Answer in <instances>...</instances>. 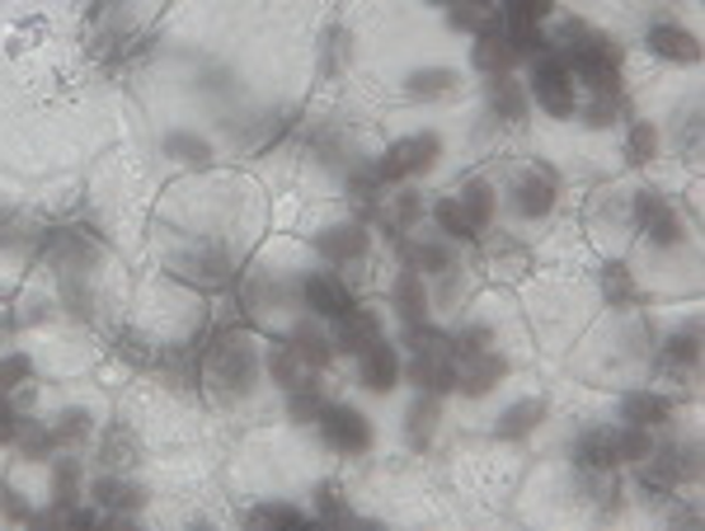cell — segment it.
I'll return each mask as SVG.
<instances>
[{
  "label": "cell",
  "instance_id": "1",
  "mask_svg": "<svg viewBox=\"0 0 705 531\" xmlns=\"http://www.w3.org/2000/svg\"><path fill=\"white\" fill-rule=\"evenodd\" d=\"M208 381L222 390L226 400H240L255 390L259 381V349L245 334H216V343L208 349Z\"/></svg>",
  "mask_w": 705,
  "mask_h": 531
},
{
  "label": "cell",
  "instance_id": "2",
  "mask_svg": "<svg viewBox=\"0 0 705 531\" xmlns=\"http://www.w3.org/2000/svg\"><path fill=\"white\" fill-rule=\"evenodd\" d=\"M437 155H443V137H437V132L400 137V142H390L386 155L376 161V179H381V184H404L414 175H428V169L437 165Z\"/></svg>",
  "mask_w": 705,
  "mask_h": 531
},
{
  "label": "cell",
  "instance_id": "3",
  "mask_svg": "<svg viewBox=\"0 0 705 531\" xmlns=\"http://www.w3.org/2000/svg\"><path fill=\"white\" fill-rule=\"evenodd\" d=\"M531 99H537L551 118L574 114V75H569V67H564L560 52L537 57V67H531Z\"/></svg>",
  "mask_w": 705,
  "mask_h": 531
},
{
  "label": "cell",
  "instance_id": "4",
  "mask_svg": "<svg viewBox=\"0 0 705 531\" xmlns=\"http://www.w3.org/2000/svg\"><path fill=\"white\" fill-rule=\"evenodd\" d=\"M316 424L325 433V442L334 451H343V457H357V451L372 447V424H367L363 410H353V404H325Z\"/></svg>",
  "mask_w": 705,
  "mask_h": 531
},
{
  "label": "cell",
  "instance_id": "5",
  "mask_svg": "<svg viewBox=\"0 0 705 531\" xmlns=\"http://www.w3.org/2000/svg\"><path fill=\"white\" fill-rule=\"evenodd\" d=\"M410 381L419 390H428V396H447V390H457V357H451L447 339L443 343H428V349H410Z\"/></svg>",
  "mask_w": 705,
  "mask_h": 531
},
{
  "label": "cell",
  "instance_id": "6",
  "mask_svg": "<svg viewBox=\"0 0 705 531\" xmlns=\"http://www.w3.org/2000/svg\"><path fill=\"white\" fill-rule=\"evenodd\" d=\"M635 226L645 231V236L658 245V249H672L682 240V222H678V212L668 208V198L663 193H654V189H639L635 193Z\"/></svg>",
  "mask_w": 705,
  "mask_h": 531
},
{
  "label": "cell",
  "instance_id": "7",
  "mask_svg": "<svg viewBox=\"0 0 705 531\" xmlns=\"http://www.w3.org/2000/svg\"><path fill=\"white\" fill-rule=\"evenodd\" d=\"M508 377V363H504V353H475V357H457V390L466 400H480V396H490V390Z\"/></svg>",
  "mask_w": 705,
  "mask_h": 531
},
{
  "label": "cell",
  "instance_id": "8",
  "mask_svg": "<svg viewBox=\"0 0 705 531\" xmlns=\"http://www.w3.org/2000/svg\"><path fill=\"white\" fill-rule=\"evenodd\" d=\"M376 339H381V320H376V310H363V306L343 310V316L334 320V334H329L334 353H349V357L367 353Z\"/></svg>",
  "mask_w": 705,
  "mask_h": 531
},
{
  "label": "cell",
  "instance_id": "9",
  "mask_svg": "<svg viewBox=\"0 0 705 531\" xmlns=\"http://www.w3.org/2000/svg\"><path fill=\"white\" fill-rule=\"evenodd\" d=\"M470 61H475V71H484V75H498V71H513L517 67V52H513V43H508V20H504V14H498L490 28H480V34H475Z\"/></svg>",
  "mask_w": 705,
  "mask_h": 531
},
{
  "label": "cell",
  "instance_id": "10",
  "mask_svg": "<svg viewBox=\"0 0 705 531\" xmlns=\"http://www.w3.org/2000/svg\"><path fill=\"white\" fill-rule=\"evenodd\" d=\"M316 249L329 263H357L372 249V231L363 222H339V226H325L316 236Z\"/></svg>",
  "mask_w": 705,
  "mask_h": 531
},
{
  "label": "cell",
  "instance_id": "11",
  "mask_svg": "<svg viewBox=\"0 0 705 531\" xmlns=\"http://www.w3.org/2000/svg\"><path fill=\"white\" fill-rule=\"evenodd\" d=\"M357 377H363L372 396H390L400 386V353L386 339H376L367 353H357Z\"/></svg>",
  "mask_w": 705,
  "mask_h": 531
},
{
  "label": "cell",
  "instance_id": "12",
  "mask_svg": "<svg viewBox=\"0 0 705 531\" xmlns=\"http://www.w3.org/2000/svg\"><path fill=\"white\" fill-rule=\"evenodd\" d=\"M302 302L310 306V316L339 320L343 310H353V292L343 287L334 273H306V278H302Z\"/></svg>",
  "mask_w": 705,
  "mask_h": 531
},
{
  "label": "cell",
  "instance_id": "13",
  "mask_svg": "<svg viewBox=\"0 0 705 531\" xmlns=\"http://www.w3.org/2000/svg\"><path fill=\"white\" fill-rule=\"evenodd\" d=\"M513 212L527 216V222H541V216L555 212V184L545 175H522L513 189Z\"/></svg>",
  "mask_w": 705,
  "mask_h": 531
},
{
  "label": "cell",
  "instance_id": "14",
  "mask_svg": "<svg viewBox=\"0 0 705 531\" xmlns=\"http://www.w3.org/2000/svg\"><path fill=\"white\" fill-rule=\"evenodd\" d=\"M390 306L400 310V320H404V324L428 320V287H423L419 269H410V263H404V269H400L396 287H390Z\"/></svg>",
  "mask_w": 705,
  "mask_h": 531
},
{
  "label": "cell",
  "instance_id": "15",
  "mask_svg": "<svg viewBox=\"0 0 705 531\" xmlns=\"http://www.w3.org/2000/svg\"><path fill=\"white\" fill-rule=\"evenodd\" d=\"M90 494H94V504L104 512H114V518H132V512H141V504H146V494H141L132 480H118V475L94 480Z\"/></svg>",
  "mask_w": 705,
  "mask_h": 531
},
{
  "label": "cell",
  "instance_id": "16",
  "mask_svg": "<svg viewBox=\"0 0 705 531\" xmlns=\"http://www.w3.org/2000/svg\"><path fill=\"white\" fill-rule=\"evenodd\" d=\"M649 52L663 57V61L692 67V61H701V43H696V34H686V28H678V24H654L649 28Z\"/></svg>",
  "mask_w": 705,
  "mask_h": 531
},
{
  "label": "cell",
  "instance_id": "17",
  "mask_svg": "<svg viewBox=\"0 0 705 531\" xmlns=\"http://www.w3.org/2000/svg\"><path fill=\"white\" fill-rule=\"evenodd\" d=\"M490 108H494V118H504V122H522L527 118V85L517 81L513 71L490 75Z\"/></svg>",
  "mask_w": 705,
  "mask_h": 531
},
{
  "label": "cell",
  "instance_id": "18",
  "mask_svg": "<svg viewBox=\"0 0 705 531\" xmlns=\"http://www.w3.org/2000/svg\"><path fill=\"white\" fill-rule=\"evenodd\" d=\"M574 465L578 471H616V442H611V428H588L574 442Z\"/></svg>",
  "mask_w": 705,
  "mask_h": 531
},
{
  "label": "cell",
  "instance_id": "19",
  "mask_svg": "<svg viewBox=\"0 0 705 531\" xmlns=\"http://www.w3.org/2000/svg\"><path fill=\"white\" fill-rule=\"evenodd\" d=\"M179 269L175 273H184V278H198V283H208V287H216V283H226L231 278V255L222 245H208V249H193L188 259H175Z\"/></svg>",
  "mask_w": 705,
  "mask_h": 531
},
{
  "label": "cell",
  "instance_id": "20",
  "mask_svg": "<svg viewBox=\"0 0 705 531\" xmlns=\"http://www.w3.org/2000/svg\"><path fill=\"white\" fill-rule=\"evenodd\" d=\"M621 418H625V424H639V428L668 424V418H672V396H658V390H635V396L621 400Z\"/></svg>",
  "mask_w": 705,
  "mask_h": 531
},
{
  "label": "cell",
  "instance_id": "21",
  "mask_svg": "<svg viewBox=\"0 0 705 531\" xmlns=\"http://www.w3.org/2000/svg\"><path fill=\"white\" fill-rule=\"evenodd\" d=\"M292 349H296V357H302L306 367H316V371L334 363V343H329V334L320 330L316 320H302V324H296V330H292Z\"/></svg>",
  "mask_w": 705,
  "mask_h": 531
},
{
  "label": "cell",
  "instance_id": "22",
  "mask_svg": "<svg viewBox=\"0 0 705 531\" xmlns=\"http://www.w3.org/2000/svg\"><path fill=\"white\" fill-rule=\"evenodd\" d=\"M545 418V400H517L504 410V418L494 424V437H504V442H522V437L537 428Z\"/></svg>",
  "mask_w": 705,
  "mask_h": 531
},
{
  "label": "cell",
  "instance_id": "23",
  "mask_svg": "<svg viewBox=\"0 0 705 531\" xmlns=\"http://www.w3.org/2000/svg\"><path fill=\"white\" fill-rule=\"evenodd\" d=\"M457 81L461 75L451 67H423V71H410L404 95L410 99H443V95H457Z\"/></svg>",
  "mask_w": 705,
  "mask_h": 531
},
{
  "label": "cell",
  "instance_id": "24",
  "mask_svg": "<svg viewBox=\"0 0 705 531\" xmlns=\"http://www.w3.org/2000/svg\"><path fill=\"white\" fill-rule=\"evenodd\" d=\"M400 255L419 273H451V269H457V259H451V249L443 240H414V245L400 240Z\"/></svg>",
  "mask_w": 705,
  "mask_h": 531
},
{
  "label": "cell",
  "instance_id": "25",
  "mask_svg": "<svg viewBox=\"0 0 705 531\" xmlns=\"http://www.w3.org/2000/svg\"><path fill=\"white\" fill-rule=\"evenodd\" d=\"M437 400H443V396H428V390H423V396H419V400L410 404V414H404V418H410V424H404V433H410V442H414L419 451L433 442L437 414H443V410H437Z\"/></svg>",
  "mask_w": 705,
  "mask_h": 531
},
{
  "label": "cell",
  "instance_id": "26",
  "mask_svg": "<svg viewBox=\"0 0 705 531\" xmlns=\"http://www.w3.org/2000/svg\"><path fill=\"white\" fill-rule=\"evenodd\" d=\"M325 404H329V400H325V390H320L316 377H302V386L287 390V414L296 418V424H316Z\"/></svg>",
  "mask_w": 705,
  "mask_h": 531
},
{
  "label": "cell",
  "instance_id": "27",
  "mask_svg": "<svg viewBox=\"0 0 705 531\" xmlns=\"http://www.w3.org/2000/svg\"><path fill=\"white\" fill-rule=\"evenodd\" d=\"M433 222H437V231H443L447 240H475V236H480V231L470 226L461 198H437V202H433Z\"/></svg>",
  "mask_w": 705,
  "mask_h": 531
},
{
  "label": "cell",
  "instance_id": "28",
  "mask_svg": "<svg viewBox=\"0 0 705 531\" xmlns=\"http://www.w3.org/2000/svg\"><path fill=\"white\" fill-rule=\"evenodd\" d=\"M494 20H498V5H484V0H457V5H447V24L457 34H480Z\"/></svg>",
  "mask_w": 705,
  "mask_h": 531
},
{
  "label": "cell",
  "instance_id": "29",
  "mask_svg": "<svg viewBox=\"0 0 705 531\" xmlns=\"http://www.w3.org/2000/svg\"><path fill=\"white\" fill-rule=\"evenodd\" d=\"M165 155L179 165H193V169H208L212 165V146L202 142L198 132H169L165 137Z\"/></svg>",
  "mask_w": 705,
  "mask_h": 531
},
{
  "label": "cell",
  "instance_id": "30",
  "mask_svg": "<svg viewBox=\"0 0 705 531\" xmlns=\"http://www.w3.org/2000/svg\"><path fill=\"white\" fill-rule=\"evenodd\" d=\"M598 283H602V296L611 306H635L639 302V287H635V278H631L625 263H602Z\"/></svg>",
  "mask_w": 705,
  "mask_h": 531
},
{
  "label": "cell",
  "instance_id": "31",
  "mask_svg": "<svg viewBox=\"0 0 705 531\" xmlns=\"http://www.w3.org/2000/svg\"><path fill=\"white\" fill-rule=\"evenodd\" d=\"M696 357H701V343H696V330H686V334H672L668 339V349H663V377H682V371H692L696 367Z\"/></svg>",
  "mask_w": 705,
  "mask_h": 531
},
{
  "label": "cell",
  "instance_id": "32",
  "mask_svg": "<svg viewBox=\"0 0 705 531\" xmlns=\"http://www.w3.org/2000/svg\"><path fill=\"white\" fill-rule=\"evenodd\" d=\"M457 198H461V208H466V216H470V226L475 231H484L494 222V189L484 179H470Z\"/></svg>",
  "mask_w": 705,
  "mask_h": 531
},
{
  "label": "cell",
  "instance_id": "33",
  "mask_svg": "<svg viewBox=\"0 0 705 531\" xmlns=\"http://www.w3.org/2000/svg\"><path fill=\"white\" fill-rule=\"evenodd\" d=\"M263 367H269V377L282 386V390H292V386H302V377H306V363L296 357V349L292 343H282V349H269V357H263Z\"/></svg>",
  "mask_w": 705,
  "mask_h": 531
},
{
  "label": "cell",
  "instance_id": "34",
  "mask_svg": "<svg viewBox=\"0 0 705 531\" xmlns=\"http://www.w3.org/2000/svg\"><path fill=\"white\" fill-rule=\"evenodd\" d=\"M611 442H616V461H645L649 451H654V437L649 428H639V424H625V428H611Z\"/></svg>",
  "mask_w": 705,
  "mask_h": 531
},
{
  "label": "cell",
  "instance_id": "35",
  "mask_svg": "<svg viewBox=\"0 0 705 531\" xmlns=\"http://www.w3.org/2000/svg\"><path fill=\"white\" fill-rule=\"evenodd\" d=\"M508 43H513V52H517V61H537V57H545V52H555L551 48V38L541 34L537 24H508Z\"/></svg>",
  "mask_w": 705,
  "mask_h": 531
},
{
  "label": "cell",
  "instance_id": "36",
  "mask_svg": "<svg viewBox=\"0 0 705 531\" xmlns=\"http://www.w3.org/2000/svg\"><path fill=\"white\" fill-rule=\"evenodd\" d=\"M447 349H451V357L490 353V349H494V330H490V324H466L461 334H447Z\"/></svg>",
  "mask_w": 705,
  "mask_h": 531
},
{
  "label": "cell",
  "instance_id": "37",
  "mask_svg": "<svg viewBox=\"0 0 705 531\" xmlns=\"http://www.w3.org/2000/svg\"><path fill=\"white\" fill-rule=\"evenodd\" d=\"M14 447H20L28 461H43L47 451L57 447V437H52V428H38L34 418H24V424H20V433H14Z\"/></svg>",
  "mask_w": 705,
  "mask_h": 531
},
{
  "label": "cell",
  "instance_id": "38",
  "mask_svg": "<svg viewBox=\"0 0 705 531\" xmlns=\"http://www.w3.org/2000/svg\"><path fill=\"white\" fill-rule=\"evenodd\" d=\"M75 489H81V461L57 457L52 461V498L57 504H75Z\"/></svg>",
  "mask_w": 705,
  "mask_h": 531
},
{
  "label": "cell",
  "instance_id": "39",
  "mask_svg": "<svg viewBox=\"0 0 705 531\" xmlns=\"http://www.w3.org/2000/svg\"><path fill=\"white\" fill-rule=\"evenodd\" d=\"M52 437H57V447H81L90 437V414L85 410H61L57 424H52Z\"/></svg>",
  "mask_w": 705,
  "mask_h": 531
},
{
  "label": "cell",
  "instance_id": "40",
  "mask_svg": "<svg viewBox=\"0 0 705 531\" xmlns=\"http://www.w3.org/2000/svg\"><path fill=\"white\" fill-rule=\"evenodd\" d=\"M419 216H423V202H419V193H400V198H396V212L386 216V236L400 245V236H404V231H410V226L419 222Z\"/></svg>",
  "mask_w": 705,
  "mask_h": 531
},
{
  "label": "cell",
  "instance_id": "41",
  "mask_svg": "<svg viewBox=\"0 0 705 531\" xmlns=\"http://www.w3.org/2000/svg\"><path fill=\"white\" fill-rule=\"evenodd\" d=\"M104 461H108V465H132V461H137V437H132L128 424H114V428H108V437H104Z\"/></svg>",
  "mask_w": 705,
  "mask_h": 531
},
{
  "label": "cell",
  "instance_id": "42",
  "mask_svg": "<svg viewBox=\"0 0 705 531\" xmlns=\"http://www.w3.org/2000/svg\"><path fill=\"white\" fill-rule=\"evenodd\" d=\"M555 10V0H498V14L508 24H541Z\"/></svg>",
  "mask_w": 705,
  "mask_h": 531
},
{
  "label": "cell",
  "instance_id": "43",
  "mask_svg": "<svg viewBox=\"0 0 705 531\" xmlns=\"http://www.w3.org/2000/svg\"><path fill=\"white\" fill-rule=\"evenodd\" d=\"M302 522H306V512L287 504H263L249 512V527H302Z\"/></svg>",
  "mask_w": 705,
  "mask_h": 531
},
{
  "label": "cell",
  "instance_id": "44",
  "mask_svg": "<svg viewBox=\"0 0 705 531\" xmlns=\"http://www.w3.org/2000/svg\"><path fill=\"white\" fill-rule=\"evenodd\" d=\"M28 377H34V363H28L24 353H10V357H0V396H14Z\"/></svg>",
  "mask_w": 705,
  "mask_h": 531
},
{
  "label": "cell",
  "instance_id": "45",
  "mask_svg": "<svg viewBox=\"0 0 705 531\" xmlns=\"http://www.w3.org/2000/svg\"><path fill=\"white\" fill-rule=\"evenodd\" d=\"M654 151H658L654 122H635V128H631V142H625V155H631V165H649Z\"/></svg>",
  "mask_w": 705,
  "mask_h": 531
},
{
  "label": "cell",
  "instance_id": "46",
  "mask_svg": "<svg viewBox=\"0 0 705 531\" xmlns=\"http://www.w3.org/2000/svg\"><path fill=\"white\" fill-rule=\"evenodd\" d=\"M621 108H625L621 95H598L584 108V122H588V128H611V122L621 118Z\"/></svg>",
  "mask_w": 705,
  "mask_h": 531
},
{
  "label": "cell",
  "instance_id": "47",
  "mask_svg": "<svg viewBox=\"0 0 705 531\" xmlns=\"http://www.w3.org/2000/svg\"><path fill=\"white\" fill-rule=\"evenodd\" d=\"M316 512H320V518L334 522V518H349V504L339 498V489H329V484H325V489L316 494Z\"/></svg>",
  "mask_w": 705,
  "mask_h": 531
},
{
  "label": "cell",
  "instance_id": "48",
  "mask_svg": "<svg viewBox=\"0 0 705 531\" xmlns=\"http://www.w3.org/2000/svg\"><path fill=\"white\" fill-rule=\"evenodd\" d=\"M20 424H24V414L10 404V396H0V442H14Z\"/></svg>",
  "mask_w": 705,
  "mask_h": 531
},
{
  "label": "cell",
  "instance_id": "49",
  "mask_svg": "<svg viewBox=\"0 0 705 531\" xmlns=\"http://www.w3.org/2000/svg\"><path fill=\"white\" fill-rule=\"evenodd\" d=\"M678 151L686 155V161H696V151H701V118L696 114H686V128L678 137Z\"/></svg>",
  "mask_w": 705,
  "mask_h": 531
},
{
  "label": "cell",
  "instance_id": "50",
  "mask_svg": "<svg viewBox=\"0 0 705 531\" xmlns=\"http://www.w3.org/2000/svg\"><path fill=\"white\" fill-rule=\"evenodd\" d=\"M428 5H457V0H428ZM484 5H494V0H484Z\"/></svg>",
  "mask_w": 705,
  "mask_h": 531
}]
</instances>
